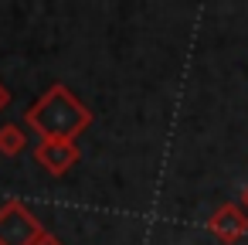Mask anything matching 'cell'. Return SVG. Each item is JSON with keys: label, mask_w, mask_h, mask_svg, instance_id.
Masks as SVG:
<instances>
[{"label": "cell", "mask_w": 248, "mask_h": 245, "mask_svg": "<svg viewBox=\"0 0 248 245\" xmlns=\"http://www.w3.org/2000/svg\"><path fill=\"white\" fill-rule=\"evenodd\" d=\"M92 109L65 82L48 85L24 113V126L41 140H75L92 126Z\"/></svg>", "instance_id": "obj_1"}, {"label": "cell", "mask_w": 248, "mask_h": 245, "mask_svg": "<svg viewBox=\"0 0 248 245\" xmlns=\"http://www.w3.org/2000/svg\"><path fill=\"white\" fill-rule=\"evenodd\" d=\"M45 231V221L21 197L0 204V245H38Z\"/></svg>", "instance_id": "obj_2"}, {"label": "cell", "mask_w": 248, "mask_h": 245, "mask_svg": "<svg viewBox=\"0 0 248 245\" xmlns=\"http://www.w3.org/2000/svg\"><path fill=\"white\" fill-rule=\"evenodd\" d=\"M78 160H82V153H78L75 140H38V147H34V163L51 177H65Z\"/></svg>", "instance_id": "obj_3"}, {"label": "cell", "mask_w": 248, "mask_h": 245, "mask_svg": "<svg viewBox=\"0 0 248 245\" xmlns=\"http://www.w3.org/2000/svg\"><path fill=\"white\" fill-rule=\"evenodd\" d=\"M207 231H211L221 245H234V242H241V238L248 235V211H245L241 204H234V201H224V204H217V208L211 211Z\"/></svg>", "instance_id": "obj_4"}, {"label": "cell", "mask_w": 248, "mask_h": 245, "mask_svg": "<svg viewBox=\"0 0 248 245\" xmlns=\"http://www.w3.org/2000/svg\"><path fill=\"white\" fill-rule=\"evenodd\" d=\"M28 150V126L24 123H4L0 126V157H21Z\"/></svg>", "instance_id": "obj_5"}, {"label": "cell", "mask_w": 248, "mask_h": 245, "mask_svg": "<svg viewBox=\"0 0 248 245\" xmlns=\"http://www.w3.org/2000/svg\"><path fill=\"white\" fill-rule=\"evenodd\" d=\"M7 106H11V89L0 82V113H7Z\"/></svg>", "instance_id": "obj_6"}, {"label": "cell", "mask_w": 248, "mask_h": 245, "mask_svg": "<svg viewBox=\"0 0 248 245\" xmlns=\"http://www.w3.org/2000/svg\"><path fill=\"white\" fill-rule=\"evenodd\" d=\"M38 245H65V242H62V238H58V235H55V231H45V235H41V242H38Z\"/></svg>", "instance_id": "obj_7"}, {"label": "cell", "mask_w": 248, "mask_h": 245, "mask_svg": "<svg viewBox=\"0 0 248 245\" xmlns=\"http://www.w3.org/2000/svg\"><path fill=\"white\" fill-rule=\"evenodd\" d=\"M238 204H241V208H245V211H248V187H245V191H241V201H238Z\"/></svg>", "instance_id": "obj_8"}]
</instances>
